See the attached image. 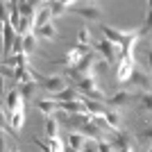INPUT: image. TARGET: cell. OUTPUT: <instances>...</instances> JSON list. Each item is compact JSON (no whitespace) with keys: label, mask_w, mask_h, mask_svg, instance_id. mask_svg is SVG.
Returning <instances> with one entry per match:
<instances>
[{"label":"cell","mask_w":152,"mask_h":152,"mask_svg":"<svg viewBox=\"0 0 152 152\" xmlns=\"http://www.w3.org/2000/svg\"><path fill=\"white\" fill-rule=\"evenodd\" d=\"M121 55V52H118ZM134 73V57H127V55H121L118 59V70H116V77H118V82H129V77Z\"/></svg>","instance_id":"6da1fadb"},{"label":"cell","mask_w":152,"mask_h":152,"mask_svg":"<svg viewBox=\"0 0 152 152\" xmlns=\"http://www.w3.org/2000/svg\"><path fill=\"white\" fill-rule=\"evenodd\" d=\"M73 70H75L77 77H89V75H93V70H95V52L84 55V57L77 61V66Z\"/></svg>","instance_id":"7a4b0ae2"},{"label":"cell","mask_w":152,"mask_h":152,"mask_svg":"<svg viewBox=\"0 0 152 152\" xmlns=\"http://www.w3.org/2000/svg\"><path fill=\"white\" fill-rule=\"evenodd\" d=\"M5 107L9 114H14V111H25V100H23V95H20L18 89H12V91H7L5 95Z\"/></svg>","instance_id":"3957f363"},{"label":"cell","mask_w":152,"mask_h":152,"mask_svg":"<svg viewBox=\"0 0 152 152\" xmlns=\"http://www.w3.org/2000/svg\"><path fill=\"white\" fill-rule=\"evenodd\" d=\"M95 50H98V55L104 57L107 64H116V61H118V45L109 43L107 39H102L100 43H95Z\"/></svg>","instance_id":"277c9868"},{"label":"cell","mask_w":152,"mask_h":152,"mask_svg":"<svg viewBox=\"0 0 152 152\" xmlns=\"http://www.w3.org/2000/svg\"><path fill=\"white\" fill-rule=\"evenodd\" d=\"M41 86H43V91H48L50 95H57L59 91H64L66 89V80H64L61 75H52V77H43L41 80Z\"/></svg>","instance_id":"5b68a950"},{"label":"cell","mask_w":152,"mask_h":152,"mask_svg":"<svg viewBox=\"0 0 152 152\" xmlns=\"http://www.w3.org/2000/svg\"><path fill=\"white\" fill-rule=\"evenodd\" d=\"M102 34H104V39H107L109 43H114V45H118V48H123V43H125V39H127V34H129V30L121 32V30H116V27L102 25Z\"/></svg>","instance_id":"8992f818"},{"label":"cell","mask_w":152,"mask_h":152,"mask_svg":"<svg viewBox=\"0 0 152 152\" xmlns=\"http://www.w3.org/2000/svg\"><path fill=\"white\" fill-rule=\"evenodd\" d=\"M73 12L80 14L82 18L86 20H100V7L95 2H89V5H73Z\"/></svg>","instance_id":"52a82bcc"},{"label":"cell","mask_w":152,"mask_h":152,"mask_svg":"<svg viewBox=\"0 0 152 152\" xmlns=\"http://www.w3.org/2000/svg\"><path fill=\"white\" fill-rule=\"evenodd\" d=\"M77 134H82V136H89V141H95V143H100V141H107V136L93 125V123H84V125L77 127Z\"/></svg>","instance_id":"ba28073f"},{"label":"cell","mask_w":152,"mask_h":152,"mask_svg":"<svg viewBox=\"0 0 152 152\" xmlns=\"http://www.w3.org/2000/svg\"><path fill=\"white\" fill-rule=\"evenodd\" d=\"M5 66L18 70V68H30V55L20 52V55H12L9 59H5Z\"/></svg>","instance_id":"9c48e42d"},{"label":"cell","mask_w":152,"mask_h":152,"mask_svg":"<svg viewBox=\"0 0 152 152\" xmlns=\"http://www.w3.org/2000/svg\"><path fill=\"white\" fill-rule=\"evenodd\" d=\"M7 123H9L14 134H18L20 129H23V125H25V111H14V114H9L7 116Z\"/></svg>","instance_id":"30bf717a"},{"label":"cell","mask_w":152,"mask_h":152,"mask_svg":"<svg viewBox=\"0 0 152 152\" xmlns=\"http://www.w3.org/2000/svg\"><path fill=\"white\" fill-rule=\"evenodd\" d=\"M73 5H75V2H70V0H55V2L48 5V9H50L52 16H61V14H66V12L73 9Z\"/></svg>","instance_id":"8fae6325"},{"label":"cell","mask_w":152,"mask_h":152,"mask_svg":"<svg viewBox=\"0 0 152 152\" xmlns=\"http://www.w3.org/2000/svg\"><path fill=\"white\" fill-rule=\"evenodd\" d=\"M121 114L118 111H114V109H107L104 111V123H107V127L111 129V132H121Z\"/></svg>","instance_id":"7c38bea8"},{"label":"cell","mask_w":152,"mask_h":152,"mask_svg":"<svg viewBox=\"0 0 152 152\" xmlns=\"http://www.w3.org/2000/svg\"><path fill=\"white\" fill-rule=\"evenodd\" d=\"M37 109L41 111V114H45V118H48V116H55L59 111V102L50 100V98H48V100H39L37 102Z\"/></svg>","instance_id":"4fadbf2b"},{"label":"cell","mask_w":152,"mask_h":152,"mask_svg":"<svg viewBox=\"0 0 152 152\" xmlns=\"http://www.w3.org/2000/svg\"><path fill=\"white\" fill-rule=\"evenodd\" d=\"M52 100H55V102H75V100H80V93H77L75 89L66 86V89L59 91L57 95H52Z\"/></svg>","instance_id":"5bb4252c"},{"label":"cell","mask_w":152,"mask_h":152,"mask_svg":"<svg viewBox=\"0 0 152 152\" xmlns=\"http://www.w3.org/2000/svg\"><path fill=\"white\" fill-rule=\"evenodd\" d=\"M132 98H134V93H129V91H118V93L111 95L107 102L111 104V107H123V104H127V102H132Z\"/></svg>","instance_id":"9a60e30c"},{"label":"cell","mask_w":152,"mask_h":152,"mask_svg":"<svg viewBox=\"0 0 152 152\" xmlns=\"http://www.w3.org/2000/svg\"><path fill=\"white\" fill-rule=\"evenodd\" d=\"M18 14L23 16V18H37V14H39V7L34 5V2H18Z\"/></svg>","instance_id":"2e32d148"},{"label":"cell","mask_w":152,"mask_h":152,"mask_svg":"<svg viewBox=\"0 0 152 152\" xmlns=\"http://www.w3.org/2000/svg\"><path fill=\"white\" fill-rule=\"evenodd\" d=\"M66 148H70V150H82V145H84V136L82 134H77V132H70L68 136H66V143H64Z\"/></svg>","instance_id":"e0dca14e"},{"label":"cell","mask_w":152,"mask_h":152,"mask_svg":"<svg viewBox=\"0 0 152 152\" xmlns=\"http://www.w3.org/2000/svg\"><path fill=\"white\" fill-rule=\"evenodd\" d=\"M48 23H52V14H50V9H48V7H43V9H39L37 18H34V32H37L39 27L48 25Z\"/></svg>","instance_id":"ac0fdd59"},{"label":"cell","mask_w":152,"mask_h":152,"mask_svg":"<svg viewBox=\"0 0 152 152\" xmlns=\"http://www.w3.org/2000/svg\"><path fill=\"white\" fill-rule=\"evenodd\" d=\"M14 37H16V32H14V27L9 25V23H5V25H2V45H5V52H9V50H12Z\"/></svg>","instance_id":"d6986e66"},{"label":"cell","mask_w":152,"mask_h":152,"mask_svg":"<svg viewBox=\"0 0 152 152\" xmlns=\"http://www.w3.org/2000/svg\"><path fill=\"white\" fill-rule=\"evenodd\" d=\"M16 34H18V37L34 34V18H23V16H20V23H18V27H16Z\"/></svg>","instance_id":"ffe728a7"},{"label":"cell","mask_w":152,"mask_h":152,"mask_svg":"<svg viewBox=\"0 0 152 152\" xmlns=\"http://www.w3.org/2000/svg\"><path fill=\"white\" fill-rule=\"evenodd\" d=\"M45 139H52V136H57V129H59V125H57V121L52 118V116H48L45 118Z\"/></svg>","instance_id":"44dd1931"},{"label":"cell","mask_w":152,"mask_h":152,"mask_svg":"<svg viewBox=\"0 0 152 152\" xmlns=\"http://www.w3.org/2000/svg\"><path fill=\"white\" fill-rule=\"evenodd\" d=\"M18 91H20V95H23V100L30 102V100H34V93H37V84H34V82H32V84H23Z\"/></svg>","instance_id":"7402d4cb"},{"label":"cell","mask_w":152,"mask_h":152,"mask_svg":"<svg viewBox=\"0 0 152 152\" xmlns=\"http://www.w3.org/2000/svg\"><path fill=\"white\" fill-rule=\"evenodd\" d=\"M34 48H37V34H25L23 37V52L30 55Z\"/></svg>","instance_id":"603a6c76"},{"label":"cell","mask_w":152,"mask_h":152,"mask_svg":"<svg viewBox=\"0 0 152 152\" xmlns=\"http://www.w3.org/2000/svg\"><path fill=\"white\" fill-rule=\"evenodd\" d=\"M91 39H93V37H91L89 27H82V30L77 32V43H80V45H91Z\"/></svg>","instance_id":"cb8c5ba5"},{"label":"cell","mask_w":152,"mask_h":152,"mask_svg":"<svg viewBox=\"0 0 152 152\" xmlns=\"http://www.w3.org/2000/svg\"><path fill=\"white\" fill-rule=\"evenodd\" d=\"M43 143L50 148L52 152H64V141H61V139H57V136H52V139H45Z\"/></svg>","instance_id":"d4e9b609"},{"label":"cell","mask_w":152,"mask_h":152,"mask_svg":"<svg viewBox=\"0 0 152 152\" xmlns=\"http://www.w3.org/2000/svg\"><path fill=\"white\" fill-rule=\"evenodd\" d=\"M37 32H39L43 39H50V41L57 37V32H55V25H52V23H48V25H43V27H39Z\"/></svg>","instance_id":"484cf974"},{"label":"cell","mask_w":152,"mask_h":152,"mask_svg":"<svg viewBox=\"0 0 152 152\" xmlns=\"http://www.w3.org/2000/svg\"><path fill=\"white\" fill-rule=\"evenodd\" d=\"M129 80H134L136 84H141V86H148L150 84V77L145 75V73H136V68H134V73H132V77Z\"/></svg>","instance_id":"4316f807"},{"label":"cell","mask_w":152,"mask_h":152,"mask_svg":"<svg viewBox=\"0 0 152 152\" xmlns=\"http://www.w3.org/2000/svg\"><path fill=\"white\" fill-rule=\"evenodd\" d=\"M141 111L150 114V91H145V93L141 95Z\"/></svg>","instance_id":"83f0119b"},{"label":"cell","mask_w":152,"mask_h":152,"mask_svg":"<svg viewBox=\"0 0 152 152\" xmlns=\"http://www.w3.org/2000/svg\"><path fill=\"white\" fill-rule=\"evenodd\" d=\"M98 152H116V148L111 145V141H100L98 143Z\"/></svg>","instance_id":"f1b7e54d"},{"label":"cell","mask_w":152,"mask_h":152,"mask_svg":"<svg viewBox=\"0 0 152 152\" xmlns=\"http://www.w3.org/2000/svg\"><path fill=\"white\" fill-rule=\"evenodd\" d=\"M0 23H9V9H7V2H0Z\"/></svg>","instance_id":"f546056e"},{"label":"cell","mask_w":152,"mask_h":152,"mask_svg":"<svg viewBox=\"0 0 152 152\" xmlns=\"http://www.w3.org/2000/svg\"><path fill=\"white\" fill-rule=\"evenodd\" d=\"M0 77H16V70L5 66V64H0Z\"/></svg>","instance_id":"4dcf8cb0"},{"label":"cell","mask_w":152,"mask_h":152,"mask_svg":"<svg viewBox=\"0 0 152 152\" xmlns=\"http://www.w3.org/2000/svg\"><path fill=\"white\" fill-rule=\"evenodd\" d=\"M80 152H98V143L95 141H84V145Z\"/></svg>","instance_id":"1f68e13d"},{"label":"cell","mask_w":152,"mask_h":152,"mask_svg":"<svg viewBox=\"0 0 152 152\" xmlns=\"http://www.w3.org/2000/svg\"><path fill=\"white\" fill-rule=\"evenodd\" d=\"M0 129H7V132H12V127H9V123H7V116L0 111Z\"/></svg>","instance_id":"d6a6232c"},{"label":"cell","mask_w":152,"mask_h":152,"mask_svg":"<svg viewBox=\"0 0 152 152\" xmlns=\"http://www.w3.org/2000/svg\"><path fill=\"white\" fill-rule=\"evenodd\" d=\"M34 143H37V145L41 148V150H43V152H52V150H50V148H48V145H45V143H43V141H41V139H34Z\"/></svg>","instance_id":"836d02e7"},{"label":"cell","mask_w":152,"mask_h":152,"mask_svg":"<svg viewBox=\"0 0 152 152\" xmlns=\"http://www.w3.org/2000/svg\"><path fill=\"white\" fill-rule=\"evenodd\" d=\"M0 152H7V139H5V134H0Z\"/></svg>","instance_id":"e575fe53"},{"label":"cell","mask_w":152,"mask_h":152,"mask_svg":"<svg viewBox=\"0 0 152 152\" xmlns=\"http://www.w3.org/2000/svg\"><path fill=\"white\" fill-rule=\"evenodd\" d=\"M116 152H134V145L132 143H127V145H123V148H118Z\"/></svg>","instance_id":"d590c367"},{"label":"cell","mask_w":152,"mask_h":152,"mask_svg":"<svg viewBox=\"0 0 152 152\" xmlns=\"http://www.w3.org/2000/svg\"><path fill=\"white\" fill-rule=\"evenodd\" d=\"M141 141H145V143H150V125H148V129L143 134H141Z\"/></svg>","instance_id":"8d00e7d4"},{"label":"cell","mask_w":152,"mask_h":152,"mask_svg":"<svg viewBox=\"0 0 152 152\" xmlns=\"http://www.w3.org/2000/svg\"><path fill=\"white\" fill-rule=\"evenodd\" d=\"M5 95V77H0V98Z\"/></svg>","instance_id":"74e56055"},{"label":"cell","mask_w":152,"mask_h":152,"mask_svg":"<svg viewBox=\"0 0 152 152\" xmlns=\"http://www.w3.org/2000/svg\"><path fill=\"white\" fill-rule=\"evenodd\" d=\"M9 152H20V150H18V148H14V150H9Z\"/></svg>","instance_id":"f35d334b"}]
</instances>
